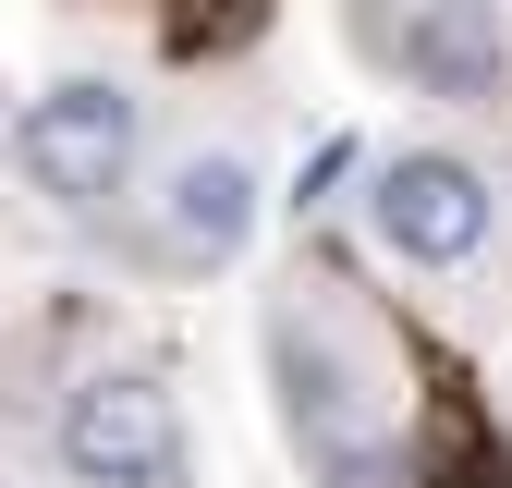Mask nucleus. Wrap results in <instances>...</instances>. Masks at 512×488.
Segmentation results:
<instances>
[{"instance_id": "f257e3e1", "label": "nucleus", "mask_w": 512, "mask_h": 488, "mask_svg": "<svg viewBox=\"0 0 512 488\" xmlns=\"http://www.w3.org/2000/svg\"><path fill=\"white\" fill-rule=\"evenodd\" d=\"M135 135H147L135 86L74 74V86H49V98L25 110L13 159H25V183H37V196H61V208H110L122 183H135Z\"/></svg>"}, {"instance_id": "f03ea898", "label": "nucleus", "mask_w": 512, "mask_h": 488, "mask_svg": "<svg viewBox=\"0 0 512 488\" xmlns=\"http://www.w3.org/2000/svg\"><path fill=\"white\" fill-rule=\"evenodd\" d=\"M366 220H378V244H391L403 269H464V257H488L500 196H488L476 159H452V147H403V159H378Z\"/></svg>"}, {"instance_id": "7ed1b4c3", "label": "nucleus", "mask_w": 512, "mask_h": 488, "mask_svg": "<svg viewBox=\"0 0 512 488\" xmlns=\"http://www.w3.org/2000/svg\"><path fill=\"white\" fill-rule=\"evenodd\" d=\"M61 464L74 488H183V415L147 366H110L61 403Z\"/></svg>"}, {"instance_id": "20e7f679", "label": "nucleus", "mask_w": 512, "mask_h": 488, "mask_svg": "<svg viewBox=\"0 0 512 488\" xmlns=\"http://www.w3.org/2000/svg\"><path fill=\"white\" fill-rule=\"evenodd\" d=\"M281 415H293V440H305V464L330 476V488H391V440L354 415V379L330 354H305V342H281Z\"/></svg>"}, {"instance_id": "39448f33", "label": "nucleus", "mask_w": 512, "mask_h": 488, "mask_svg": "<svg viewBox=\"0 0 512 488\" xmlns=\"http://www.w3.org/2000/svg\"><path fill=\"white\" fill-rule=\"evenodd\" d=\"M391 49H403V74H415L427 98H500L512 25H500V0H415Z\"/></svg>"}, {"instance_id": "423d86ee", "label": "nucleus", "mask_w": 512, "mask_h": 488, "mask_svg": "<svg viewBox=\"0 0 512 488\" xmlns=\"http://www.w3.org/2000/svg\"><path fill=\"white\" fill-rule=\"evenodd\" d=\"M256 232V171L244 159H183L171 183H159V257H232V244Z\"/></svg>"}, {"instance_id": "0eeeda50", "label": "nucleus", "mask_w": 512, "mask_h": 488, "mask_svg": "<svg viewBox=\"0 0 512 488\" xmlns=\"http://www.w3.org/2000/svg\"><path fill=\"white\" fill-rule=\"evenodd\" d=\"M415 488H512V440L488 427V403L452 379L427 415V452H415Z\"/></svg>"}, {"instance_id": "6e6552de", "label": "nucleus", "mask_w": 512, "mask_h": 488, "mask_svg": "<svg viewBox=\"0 0 512 488\" xmlns=\"http://www.w3.org/2000/svg\"><path fill=\"white\" fill-rule=\"evenodd\" d=\"M256 25H269V0H159L171 61H220V49H244Z\"/></svg>"}, {"instance_id": "1a4fd4ad", "label": "nucleus", "mask_w": 512, "mask_h": 488, "mask_svg": "<svg viewBox=\"0 0 512 488\" xmlns=\"http://www.w3.org/2000/svg\"><path fill=\"white\" fill-rule=\"evenodd\" d=\"M342 171H354V135H330V147H317V159H305V183H293V208H317V196H330V183H342Z\"/></svg>"}]
</instances>
